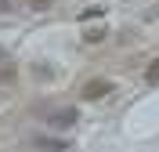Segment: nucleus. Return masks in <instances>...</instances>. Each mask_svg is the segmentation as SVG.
Listing matches in <instances>:
<instances>
[{"mask_svg": "<svg viewBox=\"0 0 159 152\" xmlns=\"http://www.w3.org/2000/svg\"><path fill=\"white\" fill-rule=\"evenodd\" d=\"M105 36H109L105 29H87V36H83V40H87V44H98V40H105Z\"/></svg>", "mask_w": 159, "mask_h": 152, "instance_id": "7ed1b4c3", "label": "nucleus"}, {"mask_svg": "<svg viewBox=\"0 0 159 152\" xmlns=\"http://www.w3.org/2000/svg\"><path fill=\"white\" fill-rule=\"evenodd\" d=\"M145 80H148V83H159V58H156V62L148 65V72H145Z\"/></svg>", "mask_w": 159, "mask_h": 152, "instance_id": "20e7f679", "label": "nucleus"}, {"mask_svg": "<svg viewBox=\"0 0 159 152\" xmlns=\"http://www.w3.org/2000/svg\"><path fill=\"white\" fill-rule=\"evenodd\" d=\"M109 91H112L109 80H90V83H83V98H90V101L101 98V94H109Z\"/></svg>", "mask_w": 159, "mask_h": 152, "instance_id": "f257e3e1", "label": "nucleus"}, {"mask_svg": "<svg viewBox=\"0 0 159 152\" xmlns=\"http://www.w3.org/2000/svg\"><path fill=\"white\" fill-rule=\"evenodd\" d=\"M51 123L54 127H72V123H80V116H76V109H61V112L51 116Z\"/></svg>", "mask_w": 159, "mask_h": 152, "instance_id": "f03ea898", "label": "nucleus"}]
</instances>
